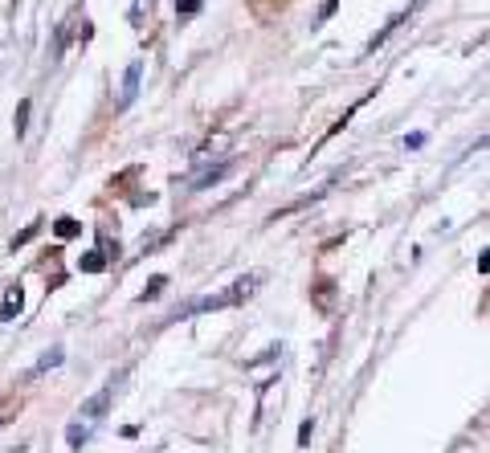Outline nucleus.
Segmentation results:
<instances>
[{
	"label": "nucleus",
	"instance_id": "1",
	"mask_svg": "<svg viewBox=\"0 0 490 453\" xmlns=\"http://www.w3.org/2000/svg\"><path fill=\"white\" fill-rule=\"evenodd\" d=\"M261 278L258 274H245L237 278L233 286H229V294H209V298H196V302H188V307H180L168 323H176V319H188V315H205V310H221V307H233V302H241V298H249L254 294V286H258Z\"/></svg>",
	"mask_w": 490,
	"mask_h": 453
},
{
	"label": "nucleus",
	"instance_id": "2",
	"mask_svg": "<svg viewBox=\"0 0 490 453\" xmlns=\"http://www.w3.org/2000/svg\"><path fill=\"white\" fill-rule=\"evenodd\" d=\"M119 380H123V376H119ZM119 380H111V384L98 392V396H90V400L82 405V417H86V421H98V417H107V408H111V400H114V388H119Z\"/></svg>",
	"mask_w": 490,
	"mask_h": 453
},
{
	"label": "nucleus",
	"instance_id": "3",
	"mask_svg": "<svg viewBox=\"0 0 490 453\" xmlns=\"http://www.w3.org/2000/svg\"><path fill=\"white\" fill-rule=\"evenodd\" d=\"M229 172H233V160H221V163H212V168H205L200 176L188 180V188H192V192H205V188H212V184H221Z\"/></svg>",
	"mask_w": 490,
	"mask_h": 453
},
{
	"label": "nucleus",
	"instance_id": "4",
	"mask_svg": "<svg viewBox=\"0 0 490 453\" xmlns=\"http://www.w3.org/2000/svg\"><path fill=\"white\" fill-rule=\"evenodd\" d=\"M139 78H143V62H131L127 74H123V94H119V111H127L135 94H139Z\"/></svg>",
	"mask_w": 490,
	"mask_h": 453
},
{
	"label": "nucleus",
	"instance_id": "5",
	"mask_svg": "<svg viewBox=\"0 0 490 453\" xmlns=\"http://www.w3.org/2000/svg\"><path fill=\"white\" fill-rule=\"evenodd\" d=\"M107 266H111V258H107L102 249H90V253H82V258H78V270H82V274H102Z\"/></svg>",
	"mask_w": 490,
	"mask_h": 453
},
{
	"label": "nucleus",
	"instance_id": "6",
	"mask_svg": "<svg viewBox=\"0 0 490 453\" xmlns=\"http://www.w3.org/2000/svg\"><path fill=\"white\" fill-rule=\"evenodd\" d=\"M62 359H65V351H62V347H49L45 356H41V359H37V364H33V368H29V372H25V380H33V376L49 372V368H58Z\"/></svg>",
	"mask_w": 490,
	"mask_h": 453
},
{
	"label": "nucleus",
	"instance_id": "7",
	"mask_svg": "<svg viewBox=\"0 0 490 453\" xmlns=\"http://www.w3.org/2000/svg\"><path fill=\"white\" fill-rule=\"evenodd\" d=\"M21 307H25V294H21V286H9V294H4V307H0V319H4V323H13V315H21Z\"/></svg>",
	"mask_w": 490,
	"mask_h": 453
},
{
	"label": "nucleus",
	"instance_id": "8",
	"mask_svg": "<svg viewBox=\"0 0 490 453\" xmlns=\"http://www.w3.org/2000/svg\"><path fill=\"white\" fill-rule=\"evenodd\" d=\"M65 441H70V449H82V445H86V441H90V425H70V429H65Z\"/></svg>",
	"mask_w": 490,
	"mask_h": 453
},
{
	"label": "nucleus",
	"instance_id": "9",
	"mask_svg": "<svg viewBox=\"0 0 490 453\" xmlns=\"http://www.w3.org/2000/svg\"><path fill=\"white\" fill-rule=\"evenodd\" d=\"M53 233H58V237H78L82 221H74V217H58V221H53Z\"/></svg>",
	"mask_w": 490,
	"mask_h": 453
},
{
	"label": "nucleus",
	"instance_id": "10",
	"mask_svg": "<svg viewBox=\"0 0 490 453\" xmlns=\"http://www.w3.org/2000/svg\"><path fill=\"white\" fill-rule=\"evenodd\" d=\"M163 286H168V278H163V274H156V278H151V282H147V286H143V294H139V302H156V298H160V294H163Z\"/></svg>",
	"mask_w": 490,
	"mask_h": 453
},
{
	"label": "nucleus",
	"instance_id": "11",
	"mask_svg": "<svg viewBox=\"0 0 490 453\" xmlns=\"http://www.w3.org/2000/svg\"><path fill=\"white\" fill-rule=\"evenodd\" d=\"M25 131H29V98L16 107V139H25Z\"/></svg>",
	"mask_w": 490,
	"mask_h": 453
},
{
	"label": "nucleus",
	"instance_id": "12",
	"mask_svg": "<svg viewBox=\"0 0 490 453\" xmlns=\"http://www.w3.org/2000/svg\"><path fill=\"white\" fill-rule=\"evenodd\" d=\"M200 4H205V0H176V13L180 16H196L200 13Z\"/></svg>",
	"mask_w": 490,
	"mask_h": 453
},
{
	"label": "nucleus",
	"instance_id": "13",
	"mask_svg": "<svg viewBox=\"0 0 490 453\" xmlns=\"http://www.w3.org/2000/svg\"><path fill=\"white\" fill-rule=\"evenodd\" d=\"M37 229H41V225H29V229H25V233H16V237H13V249H21V245H29L33 237H37Z\"/></svg>",
	"mask_w": 490,
	"mask_h": 453
},
{
	"label": "nucleus",
	"instance_id": "14",
	"mask_svg": "<svg viewBox=\"0 0 490 453\" xmlns=\"http://www.w3.org/2000/svg\"><path fill=\"white\" fill-rule=\"evenodd\" d=\"M310 437H315V421H303V429H298V445H310Z\"/></svg>",
	"mask_w": 490,
	"mask_h": 453
},
{
	"label": "nucleus",
	"instance_id": "15",
	"mask_svg": "<svg viewBox=\"0 0 490 453\" xmlns=\"http://www.w3.org/2000/svg\"><path fill=\"white\" fill-rule=\"evenodd\" d=\"M335 9H339V0H327L323 9H319V21H327V16H335Z\"/></svg>",
	"mask_w": 490,
	"mask_h": 453
},
{
	"label": "nucleus",
	"instance_id": "16",
	"mask_svg": "<svg viewBox=\"0 0 490 453\" xmlns=\"http://www.w3.org/2000/svg\"><path fill=\"white\" fill-rule=\"evenodd\" d=\"M13 453H25V445H21V449H13Z\"/></svg>",
	"mask_w": 490,
	"mask_h": 453
},
{
	"label": "nucleus",
	"instance_id": "17",
	"mask_svg": "<svg viewBox=\"0 0 490 453\" xmlns=\"http://www.w3.org/2000/svg\"><path fill=\"white\" fill-rule=\"evenodd\" d=\"M0 425H4V421H0Z\"/></svg>",
	"mask_w": 490,
	"mask_h": 453
}]
</instances>
